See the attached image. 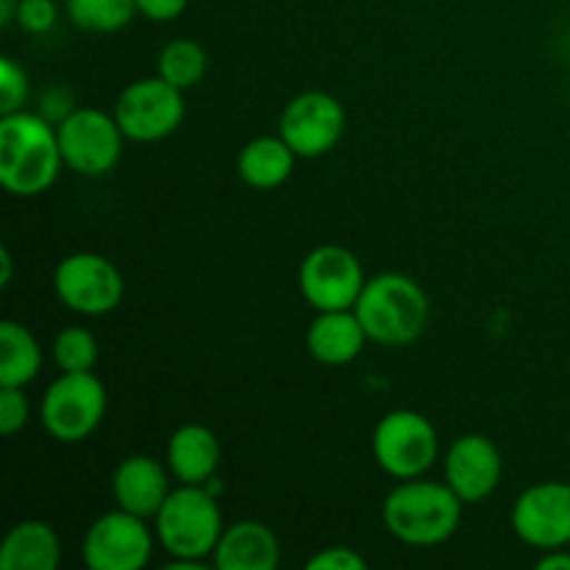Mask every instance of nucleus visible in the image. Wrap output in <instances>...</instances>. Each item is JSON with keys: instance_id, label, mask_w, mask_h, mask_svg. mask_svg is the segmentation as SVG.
Segmentation results:
<instances>
[{"instance_id": "5", "label": "nucleus", "mask_w": 570, "mask_h": 570, "mask_svg": "<svg viewBox=\"0 0 570 570\" xmlns=\"http://www.w3.org/2000/svg\"><path fill=\"white\" fill-rule=\"evenodd\" d=\"M106 410H109V393L92 371L59 373L45 390L39 423L56 443L76 445L98 432Z\"/></svg>"}, {"instance_id": "12", "label": "nucleus", "mask_w": 570, "mask_h": 570, "mask_svg": "<svg viewBox=\"0 0 570 570\" xmlns=\"http://www.w3.org/2000/svg\"><path fill=\"white\" fill-rule=\"evenodd\" d=\"M345 109L332 92L306 89L295 95L278 117V134L298 159H321L337 148L345 134Z\"/></svg>"}, {"instance_id": "19", "label": "nucleus", "mask_w": 570, "mask_h": 570, "mask_svg": "<svg viewBox=\"0 0 570 570\" xmlns=\"http://www.w3.org/2000/svg\"><path fill=\"white\" fill-rule=\"evenodd\" d=\"M61 562V540L48 521L14 523L0 543V570H56Z\"/></svg>"}, {"instance_id": "25", "label": "nucleus", "mask_w": 570, "mask_h": 570, "mask_svg": "<svg viewBox=\"0 0 570 570\" xmlns=\"http://www.w3.org/2000/svg\"><path fill=\"white\" fill-rule=\"evenodd\" d=\"M28 76L11 56L0 59V115L26 109Z\"/></svg>"}, {"instance_id": "6", "label": "nucleus", "mask_w": 570, "mask_h": 570, "mask_svg": "<svg viewBox=\"0 0 570 570\" xmlns=\"http://www.w3.org/2000/svg\"><path fill=\"white\" fill-rule=\"evenodd\" d=\"M371 451L376 465L395 482L417 479L438 462V429L423 412L393 410L373 429Z\"/></svg>"}, {"instance_id": "16", "label": "nucleus", "mask_w": 570, "mask_h": 570, "mask_svg": "<svg viewBox=\"0 0 570 570\" xmlns=\"http://www.w3.org/2000/svg\"><path fill=\"white\" fill-rule=\"evenodd\" d=\"M282 562V543L262 521H237L223 529L212 554L220 570H276Z\"/></svg>"}, {"instance_id": "2", "label": "nucleus", "mask_w": 570, "mask_h": 570, "mask_svg": "<svg viewBox=\"0 0 570 570\" xmlns=\"http://www.w3.org/2000/svg\"><path fill=\"white\" fill-rule=\"evenodd\" d=\"M462 510L465 504L449 484L417 476L404 479L390 490L382 504V521L399 543L432 549L454 538Z\"/></svg>"}, {"instance_id": "26", "label": "nucleus", "mask_w": 570, "mask_h": 570, "mask_svg": "<svg viewBox=\"0 0 570 570\" xmlns=\"http://www.w3.org/2000/svg\"><path fill=\"white\" fill-rule=\"evenodd\" d=\"M22 390L26 387H0V432L3 438H14L31 421V404Z\"/></svg>"}, {"instance_id": "14", "label": "nucleus", "mask_w": 570, "mask_h": 570, "mask_svg": "<svg viewBox=\"0 0 570 570\" xmlns=\"http://www.w3.org/2000/svg\"><path fill=\"white\" fill-rule=\"evenodd\" d=\"M443 482L462 499V504H479L499 490L504 460L499 445L484 434H462L449 445L443 460Z\"/></svg>"}, {"instance_id": "24", "label": "nucleus", "mask_w": 570, "mask_h": 570, "mask_svg": "<svg viewBox=\"0 0 570 570\" xmlns=\"http://www.w3.org/2000/svg\"><path fill=\"white\" fill-rule=\"evenodd\" d=\"M50 354H53V365L59 367V373H81V371H95L98 365V340L89 328L83 326H67L56 334L53 345H50Z\"/></svg>"}, {"instance_id": "32", "label": "nucleus", "mask_w": 570, "mask_h": 570, "mask_svg": "<svg viewBox=\"0 0 570 570\" xmlns=\"http://www.w3.org/2000/svg\"><path fill=\"white\" fill-rule=\"evenodd\" d=\"M11 250L3 248L0 250V267H3V273H0V287H9L11 284Z\"/></svg>"}, {"instance_id": "31", "label": "nucleus", "mask_w": 570, "mask_h": 570, "mask_svg": "<svg viewBox=\"0 0 570 570\" xmlns=\"http://www.w3.org/2000/svg\"><path fill=\"white\" fill-rule=\"evenodd\" d=\"M17 9H20V0H0V26H11L17 20Z\"/></svg>"}, {"instance_id": "7", "label": "nucleus", "mask_w": 570, "mask_h": 570, "mask_svg": "<svg viewBox=\"0 0 570 570\" xmlns=\"http://www.w3.org/2000/svg\"><path fill=\"white\" fill-rule=\"evenodd\" d=\"M53 293L65 309L83 317H104L126 295L122 273L111 259L92 250L67 254L53 271Z\"/></svg>"}, {"instance_id": "10", "label": "nucleus", "mask_w": 570, "mask_h": 570, "mask_svg": "<svg viewBox=\"0 0 570 570\" xmlns=\"http://www.w3.org/2000/svg\"><path fill=\"white\" fill-rule=\"evenodd\" d=\"M154 543L156 532L148 521L117 507L89 523L81 557L89 570H142L154 554Z\"/></svg>"}, {"instance_id": "11", "label": "nucleus", "mask_w": 570, "mask_h": 570, "mask_svg": "<svg viewBox=\"0 0 570 570\" xmlns=\"http://www.w3.org/2000/svg\"><path fill=\"white\" fill-rule=\"evenodd\" d=\"M365 282L362 262L343 245H317L298 267L301 295L315 312L354 309Z\"/></svg>"}, {"instance_id": "9", "label": "nucleus", "mask_w": 570, "mask_h": 570, "mask_svg": "<svg viewBox=\"0 0 570 570\" xmlns=\"http://www.w3.org/2000/svg\"><path fill=\"white\" fill-rule=\"evenodd\" d=\"M184 92L161 76L137 78L115 100V120L131 142H161L184 122Z\"/></svg>"}, {"instance_id": "15", "label": "nucleus", "mask_w": 570, "mask_h": 570, "mask_svg": "<svg viewBox=\"0 0 570 570\" xmlns=\"http://www.w3.org/2000/svg\"><path fill=\"white\" fill-rule=\"evenodd\" d=\"M170 468L167 462L161 465L156 456L150 454H131L120 460V465L111 473V495L120 510L134 512V515L156 518L161 504L170 495Z\"/></svg>"}, {"instance_id": "28", "label": "nucleus", "mask_w": 570, "mask_h": 570, "mask_svg": "<svg viewBox=\"0 0 570 570\" xmlns=\"http://www.w3.org/2000/svg\"><path fill=\"white\" fill-rule=\"evenodd\" d=\"M309 570H365L367 560L360 551L348 549V546H332V549H321L315 557L306 560Z\"/></svg>"}, {"instance_id": "18", "label": "nucleus", "mask_w": 570, "mask_h": 570, "mask_svg": "<svg viewBox=\"0 0 570 570\" xmlns=\"http://www.w3.org/2000/svg\"><path fill=\"white\" fill-rule=\"evenodd\" d=\"M371 343L354 309L317 312L306 328V351L315 362L328 367H343L362 354Z\"/></svg>"}, {"instance_id": "22", "label": "nucleus", "mask_w": 570, "mask_h": 570, "mask_svg": "<svg viewBox=\"0 0 570 570\" xmlns=\"http://www.w3.org/2000/svg\"><path fill=\"white\" fill-rule=\"evenodd\" d=\"M206 50L200 48V42L187 37L170 39L165 48L156 56V76L165 78L167 83H173L176 89L187 92V89L198 87L206 76Z\"/></svg>"}, {"instance_id": "20", "label": "nucleus", "mask_w": 570, "mask_h": 570, "mask_svg": "<svg viewBox=\"0 0 570 570\" xmlns=\"http://www.w3.org/2000/svg\"><path fill=\"white\" fill-rule=\"evenodd\" d=\"M295 150L289 148L282 139L276 137H256L243 145L237 154V176L239 181L248 184L254 189H276L293 176L295 170Z\"/></svg>"}, {"instance_id": "13", "label": "nucleus", "mask_w": 570, "mask_h": 570, "mask_svg": "<svg viewBox=\"0 0 570 570\" xmlns=\"http://www.w3.org/2000/svg\"><path fill=\"white\" fill-rule=\"evenodd\" d=\"M518 540L538 551L568 549L570 546V484L538 482L523 490L510 512Z\"/></svg>"}, {"instance_id": "8", "label": "nucleus", "mask_w": 570, "mask_h": 570, "mask_svg": "<svg viewBox=\"0 0 570 570\" xmlns=\"http://www.w3.org/2000/svg\"><path fill=\"white\" fill-rule=\"evenodd\" d=\"M56 134H59L61 159L67 170L89 178L115 170L122 156V142H126V134L115 115L92 109V106L72 109L65 120L56 122Z\"/></svg>"}, {"instance_id": "23", "label": "nucleus", "mask_w": 570, "mask_h": 570, "mask_svg": "<svg viewBox=\"0 0 570 570\" xmlns=\"http://www.w3.org/2000/svg\"><path fill=\"white\" fill-rule=\"evenodd\" d=\"M137 14L134 0H67V17L83 33H117Z\"/></svg>"}, {"instance_id": "29", "label": "nucleus", "mask_w": 570, "mask_h": 570, "mask_svg": "<svg viewBox=\"0 0 570 570\" xmlns=\"http://www.w3.org/2000/svg\"><path fill=\"white\" fill-rule=\"evenodd\" d=\"M137 14L150 22H173L187 11L189 0H134Z\"/></svg>"}, {"instance_id": "4", "label": "nucleus", "mask_w": 570, "mask_h": 570, "mask_svg": "<svg viewBox=\"0 0 570 570\" xmlns=\"http://www.w3.org/2000/svg\"><path fill=\"white\" fill-rule=\"evenodd\" d=\"M154 521L156 543L170 554V560H212L226 529L217 495L204 484H178L170 490Z\"/></svg>"}, {"instance_id": "21", "label": "nucleus", "mask_w": 570, "mask_h": 570, "mask_svg": "<svg viewBox=\"0 0 570 570\" xmlns=\"http://www.w3.org/2000/svg\"><path fill=\"white\" fill-rule=\"evenodd\" d=\"M42 371V345L28 326L0 323V387H28Z\"/></svg>"}, {"instance_id": "27", "label": "nucleus", "mask_w": 570, "mask_h": 570, "mask_svg": "<svg viewBox=\"0 0 570 570\" xmlns=\"http://www.w3.org/2000/svg\"><path fill=\"white\" fill-rule=\"evenodd\" d=\"M59 20L56 0H20L17 9V26L28 33H48Z\"/></svg>"}, {"instance_id": "17", "label": "nucleus", "mask_w": 570, "mask_h": 570, "mask_svg": "<svg viewBox=\"0 0 570 570\" xmlns=\"http://www.w3.org/2000/svg\"><path fill=\"white\" fill-rule=\"evenodd\" d=\"M220 460V440L204 423H184L167 440L165 462L178 484H206L217 476Z\"/></svg>"}, {"instance_id": "3", "label": "nucleus", "mask_w": 570, "mask_h": 570, "mask_svg": "<svg viewBox=\"0 0 570 570\" xmlns=\"http://www.w3.org/2000/svg\"><path fill=\"white\" fill-rule=\"evenodd\" d=\"M354 312L371 343L404 348L426 332L429 295L406 273L387 271L367 278Z\"/></svg>"}, {"instance_id": "30", "label": "nucleus", "mask_w": 570, "mask_h": 570, "mask_svg": "<svg viewBox=\"0 0 570 570\" xmlns=\"http://www.w3.org/2000/svg\"><path fill=\"white\" fill-rule=\"evenodd\" d=\"M540 570H570V546L568 549H551L543 551V557L538 560Z\"/></svg>"}, {"instance_id": "1", "label": "nucleus", "mask_w": 570, "mask_h": 570, "mask_svg": "<svg viewBox=\"0 0 570 570\" xmlns=\"http://www.w3.org/2000/svg\"><path fill=\"white\" fill-rule=\"evenodd\" d=\"M61 159L56 122L39 111L0 115V184L14 198H39L59 178Z\"/></svg>"}]
</instances>
